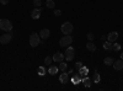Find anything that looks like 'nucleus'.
<instances>
[{
    "label": "nucleus",
    "instance_id": "c756f323",
    "mask_svg": "<svg viewBox=\"0 0 123 91\" xmlns=\"http://www.w3.org/2000/svg\"><path fill=\"white\" fill-rule=\"evenodd\" d=\"M119 59H122V60H123V52L121 53V58H119Z\"/></svg>",
    "mask_w": 123,
    "mask_h": 91
},
{
    "label": "nucleus",
    "instance_id": "5701e85b",
    "mask_svg": "<svg viewBox=\"0 0 123 91\" xmlns=\"http://www.w3.org/2000/svg\"><path fill=\"white\" fill-rule=\"evenodd\" d=\"M81 81L84 82V85H85L86 87L90 86V79H89V78H84V79H81Z\"/></svg>",
    "mask_w": 123,
    "mask_h": 91
},
{
    "label": "nucleus",
    "instance_id": "39448f33",
    "mask_svg": "<svg viewBox=\"0 0 123 91\" xmlns=\"http://www.w3.org/2000/svg\"><path fill=\"white\" fill-rule=\"evenodd\" d=\"M39 43H41V37H39V34L36 33V32H33L31 36H30V44H31V47H37Z\"/></svg>",
    "mask_w": 123,
    "mask_h": 91
},
{
    "label": "nucleus",
    "instance_id": "0eeeda50",
    "mask_svg": "<svg viewBox=\"0 0 123 91\" xmlns=\"http://www.w3.org/2000/svg\"><path fill=\"white\" fill-rule=\"evenodd\" d=\"M118 39V32H116V31H112L107 34V41H110L111 43L112 42H116Z\"/></svg>",
    "mask_w": 123,
    "mask_h": 91
},
{
    "label": "nucleus",
    "instance_id": "9b49d317",
    "mask_svg": "<svg viewBox=\"0 0 123 91\" xmlns=\"http://www.w3.org/2000/svg\"><path fill=\"white\" fill-rule=\"evenodd\" d=\"M59 81H60L62 84H67V82H69V74L62 72V74H60V76H59Z\"/></svg>",
    "mask_w": 123,
    "mask_h": 91
},
{
    "label": "nucleus",
    "instance_id": "ddd939ff",
    "mask_svg": "<svg viewBox=\"0 0 123 91\" xmlns=\"http://www.w3.org/2000/svg\"><path fill=\"white\" fill-rule=\"evenodd\" d=\"M86 49L90 51V52H95V51L97 49V48H96L95 43H92V41H89L88 43H86Z\"/></svg>",
    "mask_w": 123,
    "mask_h": 91
},
{
    "label": "nucleus",
    "instance_id": "bb28decb",
    "mask_svg": "<svg viewBox=\"0 0 123 91\" xmlns=\"http://www.w3.org/2000/svg\"><path fill=\"white\" fill-rule=\"evenodd\" d=\"M54 15L55 16H60L62 15V11L60 10H54Z\"/></svg>",
    "mask_w": 123,
    "mask_h": 91
},
{
    "label": "nucleus",
    "instance_id": "c85d7f7f",
    "mask_svg": "<svg viewBox=\"0 0 123 91\" xmlns=\"http://www.w3.org/2000/svg\"><path fill=\"white\" fill-rule=\"evenodd\" d=\"M101 39H102V41H106V39H107V36H101Z\"/></svg>",
    "mask_w": 123,
    "mask_h": 91
},
{
    "label": "nucleus",
    "instance_id": "9d476101",
    "mask_svg": "<svg viewBox=\"0 0 123 91\" xmlns=\"http://www.w3.org/2000/svg\"><path fill=\"white\" fill-rule=\"evenodd\" d=\"M49 36H50V31H49L48 29H43V30H41V32H39V37H41L42 39H47Z\"/></svg>",
    "mask_w": 123,
    "mask_h": 91
},
{
    "label": "nucleus",
    "instance_id": "cd10ccee",
    "mask_svg": "<svg viewBox=\"0 0 123 91\" xmlns=\"http://www.w3.org/2000/svg\"><path fill=\"white\" fill-rule=\"evenodd\" d=\"M9 3V0H0V4H3V5H6Z\"/></svg>",
    "mask_w": 123,
    "mask_h": 91
},
{
    "label": "nucleus",
    "instance_id": "4be33fe9",
    "mask_svg": "<svg viewBox=\"0 0 123 91\" xmlns=\"http://www.w3.org/2000/svg\"><path fill=\"white\" fill-rule=\"evenodd\" d=\"M37 72H38V75H44L46 74V69L43 68V67H38V69H37Z\"/></svg>",
    "mask_w": 123,
    "mask_h": 91
},
{
    "label": "nucleus",
    "instance_id": "20e7f679",
    "mask_svg": "<svg viewBox=\"0 0 123 91\" xmlns=\"http://www.w3.org/2000/svg\"><path fill=\"white\" fill-rule=\"evenodd\" d=\"M64 58H65L68 62H71L74 58H75V48L74 47H67V51H65V54H64Z\"/></svg>",
    "mask_w": 123,
    "mask_h": 91
},
{
    "label": "nucleus",
    "instance_id": "6e6552de",
    "mask_svg": "<svg viewBox=\"0 0 123 91\" xmlns=\"http://www.w3.org/2000/svg\"><path fill=\"white\" fill-rule=\"evenodd\" d=\"M41 14H42V10H41L39 8H36V9H33V10L31 11V17H32L33 20H38V19L41 17Z\"/></svg>",
    "mask_w": 123,
    "mask_h": 91
},
{
    "label": "nucleus",
    "instance_id": "dca6fc26",
    "mask_svg": "<svg viewBox=\"0 0 123 91\" xmlns=\"http://www.w3.org/2000/svg\"><path fill=\"white\" fill-rule=\"evenodd\" d=\"M103 49H106V51H111L112 49V43L110 41H106L103 43Z\"/></svg>",
    "mask_w": 123,
    "mask_h": 91
},
{
    "label": "nucleus",
    "instance_id": "1a4fd4ad",
    "mask_svg": "<svg viewBox=\"0 0 123 91\" xmlns=\"http://www.w3.org/2000/svg\"><path fill=\"white\" fill-rule=\"evenodd\" d=\"M64 59V54H62V53H59V52H57V53H54V55H53V62H55V63H60V62H63Z\"/></svg>",
    "mask_w": 123,
    "mask_h": 91
},
{
    "label": "nucleus",
    "instance_id": "a211bd4d",
    "mask_svg": "<svg viewBox=\"0 0 123 91\" xmlns=\"http://www.w3.org/2000/svg\"><path fill=\"white\" fill-rule=\"evenodd\" d=\"M112 51H114V52H119V51H121V44H119V43H114V42H112Z\"/></svg>",
    "mask_w": 123,
    "mask_h": 91
},
{
    "label": "nucleus",
    "instance_id": "423d86ee",
    "mask_svg": "<svg viewBox=\"0 0 123 91\" xmlns=\"http://www.w3.org/2000/svg\"><path fill=\"white\" fill-rule=\"evenodd\" d=\"M11 39H12V34H11L10 32L4 33L3 36L0 37V43H3V44H8V43H10V42H11Z\"/></svg>",
    "mask_w": 123,
    "mask_h": 91
},
{
    "label": "nucleus",
    "instance_id": "6ab92c4d",
    "mask_svg": "<svg viewBox=\"0 0 123 91\" xmlns=\"http://www.w3.org/2000/svg\"><path fill=\"white\" fill-rule=\"evenodd\" d=\"M100 80H101L100 74H98V73H95V74H93V76H92V81H93V82H96V84H98V82H100Z\"/></svg>",
    "mask_w": 123,
    "mask_h": 91
},
{
    "label": "nucleus",
    "instance_id": "b1692460",
    "mask_svg": "<svg viewBox=\"0 0 123 91\" xmlns=\"http://www.w3.org/2000/svg\"><path fill=\"white\" fill-rule=\"evenodd\" d=\"M33 5H34V8H41L42 1L41 0H33Z\"/></svg>",
    "mask_w": 123,
    "mask_h": 91
},
{
    "label": "nucleus",
    "instance_id": "a878e982",
    "mask_svg": "<svg viewBox=\"0 0 123 91\" xmlns=\"http://www.w3.org/2000/svg\"><path fill=\"white\" fill-rule=\"evenodd\" d=\"M83 67H84V65H83V63H81V62H78L76 64H75V69H76V70H79V69L83 68Z\"/></svg>",
    "mask_w": 123,
    "mask_h": 91
},
{
    "label": "nucleus",
    "instance_id": "4468645a",
    "mask_svg": "<svg viewBox=\"0 0 123 91\" xmlns=\"http://www.w3.org/2000/svg\"><path fill=\"white\" fill-rule=\"evenodd\" d=\"M113 62H114V59H113L112 57H106V58L103 59V64L107 65V67H111V65L113 64Z\"/></svg>",
    "mask_w": 123,
    "mask_h": 91
},
{
    "label": "nucleus",
    "instance_id": "393cba45",
    "mask_svg": "<svg viewBox=\"0 0 123 91\" xmlns=\"http://www.w3.org/2000/svg\"><path fill=\"white\" fill-rule=\"evenodd\" d=\"M86 37H88V39L89 41H93V38H95V36H93V33H88V34H86Z\"/></svg>",
    "mask_w": 123,
    "mask_h": 91
},
{
    "label": "nucleus",
    "instance_id": "f8f14e48",
    "mask_svg": "<svg viewBox=\"0 0 123 91\" xmlns=\"http://www.w3.org/2000/svg\"><path fill=\"white\" fill-rule=\"evenodd\" d=\"M112 65H113V68L116 69V70H122V69H123V60L122 59L114 60Z\"/></svg>",
    "mask_w": 123,
    "mask_h": 91
},
{
    "label": "nucleus",
    "instance_id": "f257e3e1",
    "mask_svg": "<svg viewBox=\"0 0 123 91\" xmlns=\"http://www.w3.org/2000/svg\"><path fill=\"white\" fill-rule=\"evenodd\" d=\"M0 30L5 32H11L12 31V24L8 19H0Z\"/></svg>",
    "mask_w": 123,
    "mask_h": 91
},
{
    "label": "nucleus",
    "instance_id": "aec40b11",
    "mask_svg": "<svg viewBox=\"0 0 123 91\" xmlns=\"http://www.w3.org/2000/svg\"><path fill=\"white\" fill-rule=\"evenodd\" d=\"M67 68H68L67 63H63V62H60V63H59V70L65 72V70H67Z\"/></svg>",
    "mask_w": 123,
    "mask_h": 91
},
{
    "label": "nucleus",
    "instance_id": "f03ea898",
    "mask_svg": "<svg viewBox=\"0 0 123 91\" xmlns=\"http://www.w3.org/2000/svg\"><path fill=\"white\" fill-rule=\"evenodd\" d=\"M73 30H74V26H73L71 22H69V21H65V22L60 26V31L64 34H70L71 32H73Z\"/></svg>",
    "mask_w": 123,
    "mask_h": 91
},
{
    "label": "nucleus",
    "instance_id": "f3484780",
    "mask_svg": "<svg viewBox=\"0 0 123 91\" xmlns=\"http://www.w3.org/2000/svg\"><path fill=\"white\" fill-rule=\"evenodd\" d=\"M46 6H47L48 9H54L55 3L53 1V0H47V1H46Z\"/></svg>",
    "mask_w": 123,
    "mask_h": 91
},
{
    "label": "nucleus",
    "instance_id": "412c9836",
    "mask_svg": "<svg viewBox=\"0 0 123 91\" xmlns=\"http://www.w3.org/2000/svg\"><path fill=\"white\" fill-rule=\"evenodd\" d=\"M52 62H53V57H49V55H48V57L44 58V64L46 65H50V64H52Z\"/></svg>",
    "mask_w": 123,
    "mask_h": 91
},
{
    "label": "nucleus",
    "instance_id": "7ed1b4c3",
    "mask_svg": "<svg viewBox=\"0 0 123 91\" xmlns=\"http://www.w3.org/2000/svg\"><path fill=\"white\" fill-rule=\"evenodd\" d=\"M71 43H73V37H71L70 34H64L59 41L60 47H69Z\"/></svg>",
    "mask_w": 123,
    "mask_h": 91
},
{
    "label": "nucleus",
    "instance_id": "2eb2a0df",
    "mask_svg": "<svg viewBox=\"0 0 123 91\" xmlns=\"http://www.w3.org/2000/svg\"><path fill=\"white\" fill-rule=\"evenodd\" d=\"M58 70H59V68H58V67H55V65H52V67H49V69H48V73H49L50 75H55V74L58 73Z\"/></svg>",
    "mask_w": 123,
    "mask_h": 91
}]
</instances>
